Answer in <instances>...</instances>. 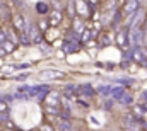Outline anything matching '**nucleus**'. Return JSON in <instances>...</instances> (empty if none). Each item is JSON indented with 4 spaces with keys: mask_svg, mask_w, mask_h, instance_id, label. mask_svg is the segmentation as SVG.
Here are the masks:
<instances>
[{
    "mask_svg": "<svg viewBox=\"0 0 147 131\" xmlns=\"http://www.w3.org/2000/svg\"><path fill=\"white\" fill-rule=\"evenodd\" d=\"M24 33L29 36V41H31V43H39V41H41V33H39V29H38L36 26H29V24H28V26L24 27Z\"/></svg>",
    "mask_w": 147,
    "mask_h": 131,
    "instance_id": "1",
    "label": "nucleus"
},
{
    "mask_svg": "<svg viewBox=\"0 0 147 131\" xmlns=\"http://www.w3.org/2000/svg\"><path fill=\"white\" fill-rule=\"evenodd\" d=\"M132 58H134L135 61H139V63L147 65V49L142 48V46H137V48L134 49V53H132Z\"/></svg>",
    "mask_w": 147,
    "mask_h": 131,
    "instance_id": "2",
    "label": "nucleus"
},
{
    "mask_svg": "<svg viewBox=\"0 0 147 131\" xmlns=\"http://www.w3.org/2000/svg\"><path fill=\"white\" fill-rule=\"evenodd\" d=\"M75 12L80 14V17H87L89 15V9H87V3L86 0H75Z\"/></svg>",
    "mask_w": 147,
    "mask_h": 131,
    "instance_id": "3",
    "label": "nucleus"
},
{
    "mask_svg": "<svg viewBox=\"0 0 147 131\" xmlns=\"http://www.w3.org/2000/svg\"><path fill=\"white\" fill-rule=\"evenodd\" d=\"M140 5V0H127L125 5H123V12L125 14H130V12H135Z\"/></svg>",
    "mask_w": 147,
    "mask_h": 131,
    "instance_id": "4",
    "label": "nucleus"
},
{
    "mask_svg": "<svg viewBox=\"0 0 147 131\" xmlns=\"http://www.w3.org/2000/svg\"><path fill=\"white\" fill-rule=\"evenodd\" d=\"M46 104L51 106V107H58V104H60V96H58L57 92H48V96H46Z\"/></svg>",
    "mask_w": 147,
    "mask_h": 131,
    "instance_id": "5",
    "label": "nucleus"
},
{
    "mask_svg": "<svg viewBox=\"0 0 147 131\" xmlns=\"http://www.w3.org/2000/svg\"><path fill=\"white\" fill-rule=\"evenodd\" d=\"M116 43H118V46L127 48V46L130 44V41H128V34L125 33V31H120V33L116 34Z\"/></svg>",
    "mask_w": 147,
    "mask_h": 131,
    "instance_id": "6",
    "label": "nucleus"
},
{
    "mask_svg": "<svg viewBox=\"0 0 147 131\" xmlns=\"http://www.w3.org/2000/svg\"><path fill=\"white\" fill-rule=\"evenodd\" d=\"M12 22H14V27H16V29H19V31H24V27H26V22H24V17H22V15L16 14V15L12 17Z\"/></svg>",
    "mask_w": 147,
    "mask_h": 131,
    "instance_id": "7",
    "label": "nucleus"
},
{
    "mask_svg": "<svg viewBox=\"0 0 147 131\" xmlns=\"http://www.w3.org/2000/svg\"><path fill=\"white\" fill-rule=\"evenodd\" d=\"M60 21H62V12L53 9V12L50 14V24H51V26H58Z\"/></svg>",
    "mask_w": 147,
    "mask_h": 131,
    "instance_id": "8",
    "label": "nucleus"
},
{
    "mask_svg": "<svg viewBox=\"0 0 147 131\" xmlns=\"http://www.w3.org/2000/svg\"><path fill=\"white\" fill-rule=\"evenodd\" d=\"M57 128H58V131H72V124H70V121H67L65 118H63V119L60 118Z\"/></svg>",
    "mask_w": 147,
    "mask_h": 131,
    "instance_id": "9",
    "label": "nucleus"
},
{
    "mask_svg": "<svg viewBox=\"0 0 147 131\" xmlns=\"http://www.w3.org/2000/svg\"><path fill=\"white\" fill-rule=\"evenodd\" d=\"M62 77H63L62 72H51L50 70V72H43L41 73V78L43 80H46V78H62Z\"/></svg>",
    "mask_w": 147,
    "mask_h": 131,
    "instance_id": "10",
    "label": "nucleus"
},
{
    "mask_svg": "<svg viewBox=\"0 0 147 131\" xmlns=\"http://www.w3.org/2000/svg\"><path fill=\"white\" fill-rule=\"evenodd\" d=\"M0 48H2V49H3V53H12V51H14V49H16V44H14V43H10V41H7V39H5V41H3V43H2V44H0Z\"/></svg>",
    "mask_w": 147,
    "mask_h": 131,
    "instance_id": "11",
    "label": "nucleus"
},
{
    "mask_svg": "<svg viewBox=\"0 0 147 131\" xmlns=\"http://www.w3.org/2000/svg\"><path fill=\"white\" fill-rule=\"evenodd\" d=\"M63 49H65L67 53H74V51H77V49H79V43H77V41H70V43H65Z\"/></svg>",
    "mask_w": 147,
    "mask_h": 131,
    "instance_id": "12",
    "label": "nucleus"
},
{
    "mask_svg": "<svg viewBox=\"0 0 147 131\" xmlns=\"http://www.w3.org/2000/svg\"><path fill=\"white\" fill-rule=\"evenodd\" d=\"M74 33L75 34L84 33V22H82L80 19H75V21H74Z\"/></svg>",
    "mask_w": 147,
    "mask_h": 131,
    "instance_id": "13",
    "label": "nucleus"
},
{
    "mask_svg": "<svg viewBox=\"0 0 147 131\" xmlns=\"http://www.w3.org/2000/svg\"><path fill=\"white\" fill-rule=\"evenodd\" d=\"M79 94H84L86 97H91L94 94V90L91 89V85H82V87H79Z\"/></svg>",
    "mask_w": 147,
    "mask_h": 131,
    "instance_id": "14",
    "label": "nucleus"
},
{
    "mask_svg": "<svg viewBox=\"0 0 147 131\" xmlns=\"http://www.w3.org/2000/svg\"><path fill=\"white\" fill-rule=\"evenodd\" d=\"M134 114H135L137 118H142V116H146L144 106H134Z\"/></svg>",
    "mask_w": 147,
    "mask_h": 131,
    "instance_id": "15",
    "label": "nucleus"
},
{
    "mask_svg": "<svg viewBox=\"0 0 147 131\" xmlns=\"http://www.w3.org/2000/svg\"><path fill=\"white\" fill-rule=\"evenodd\" d=\"M36 10L39 12V14H46V12H48V5L43 3V2H39V3L36 5Z\"/></svg>",
    "mask_w": 147,
    "mask_h": 131,
    "instance_id": "16",
    "label": "nucleus"
},
{
    "mask_svg": "<svg viewBox=\"0 0 147 131\" xmlns=\"http://www.w3.org/2000/svg\"><path fill=\"white\" fill-rule=\"evenodd\" d=\"M75 0H69V14L70 15H75Z\"/></svg>",
    "mask_w": 147,
    "mask_h": 131,
    "instance_id": "17",
    "label": "nucleus"
},
{
    "mask_svg": "<svg viewBox=\"0 0 147 131\" xmlns=\"http://www.w3.org/2000/svg\"><path fill=\"white\" fill-rule=\"evenodd\" d=\"M39 131H55V130H53V128H51L50 124H43V126L39 128Z\"/></svg>",
    "mask_w": 147,
    "mask_h": 131,
    "instance_id": "18",
    "label": "nucleus"
},
{
    "mask_svg": "<svg viewBox=\"0 0 147 131\" xmlns=\"http://www.w3.org/2000/svg\"><path fill=\"white\" fill-rule=\"evenodd\" d=\"M5 111H7V104L0 100V112H5Z\"/></svg>",
    "mask_w": 147,
    "mask_h": 131,
    "instance_id": "19",
    "label": "nucleus"
},
{
    "mask_svg": "<svg viewBox=\"0 0 147 131\" xmlns=\"http://www.w3.org/2000/svg\"><path fill=\"white\" fill-rule=\"evenodd\" d=\"M39 27H41V29H43V31H45V29H46V27H48V24H46V22H45V21H43V22H39Z\"/></svg>",
    "mask_w": 147,
    "mask_h": 131,
    "instance_id": "20",
    "label": "nucleus"
},
{
    "mask_svg": "<svg viewBox=\"0 0 147 131\" xmlns=\"http://www.w3.org/2000/svg\"><path fill=\"white\" fill-rule=\"evenodd\" d=\"M3 41H5V34H3V33H2V31H0V44H2Z\"/></svg>",
    "mask_w": 147,
    "mask_h": 131,
    "instance_id": "21",
    "label": "nucleus"
},
{
    "mask_svg": "<svg viewBox=\"0 0 147 131\" xmlns=\"http://www.w3.org/2000/svg\"><path fill=\"white\" fill-rule=\"evenodd\" d=\"M98 2L99 0H87V3H91V5H98Z\"/></svg>",
    "mask_w": 147,
    "mask_h": 131,
    "instance_id": "22",
    "label": "nucleus"
},
{
    "mask_svg": "<svg viewBox=\"0 0 147 131\" xmlns=\"http://www.w3.org/2000/svg\"><path fill=\"white\" fill-rule=\"evenodd\" d=\"M142 106H144V109H147V102H144V104H142Z\"/></svg>",
    "mask_w": 147,
    "mask_h": 131,
    "instance_id": "23",
    "label": "nucleus"
},
{
    "mask_svg": "<svg viewBox=\"0 0 147 131\" xmlns=\"http://www.w3.org/2000/svg\"><path fill=\"white\" fill-rule=\"evenodd\" d=\"M34 131H39V130H34Z\"/></svg>",
    "mask_w": 147,
    "mask_h": 131,
    "instance_id": "24",
    "label": "nucleus"
}]
</instances>
